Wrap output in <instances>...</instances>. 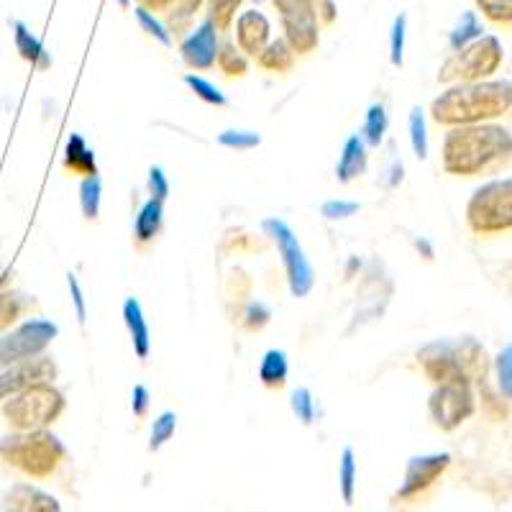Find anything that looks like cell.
Masks as SVG:
<instances>
[{
	"label": "cell",
	"instance_id": "cell-1",
	"mask_svg": "<svg viewBox=\"0 0 512 512\" xmlns=\"http://www.w3.org/2000/svg\"><path fill=\"white\" fill-rule=\"evenodd\" d=\"M512 159V134L497 123H472L448 128L441 146V167L446 175H492Z\"/></svg>",
	"mask_w": 512,
	"mask_h": 512
},
{
	"label": "cell",
	"instance_id": "cell-2",
	"mask_svg": "<svg viewBox=\"0 0 512 512\" xmlns=\"http://www.w3.org/2000/svg\"><path fill=\"white\" fill-rule=\"evenodd\" d=\"M512 111L510 80H477L448 85L431 103V118L438 126H472L489 123Z\"/></svg>",
	"mask_w": 512,
	"mask_h": 512
},
{
	"label": "cell",
	"instance_id": "cell-3",
	"mask_svg": "<svg viewBox=\"0 0 512 512\" xmlns=\"http://www.w3.org/2000/svg\"><path fill=\"white\" fill-rule=\"evenodd\" d=\"M415 359H418V367L423 369L425 379H431L433 384L484 382L489 367H492L487 349L474 336L428 341L425 346H420Z\"/></svg>",
	"mask_w": 512,
	"mask_h": 512
},
{
	"label": "cell",
	"instance_id": "cell-4",
	"mask_svg": "<svg viewBox=\"0 0 512 512\" xmlns=\"http://www.w3.org/2000/svg\"><path fill=\"white\" fill-rule=\"evenodd\" d=\"M0 456L18 472L34 479L52 477L67 456V448L47 428L39 431H16L0 441Z\"/></svg>",
	"mask_w": 512,
	"mask_h": 512
},
{
	"label": "cell",
	"instance_id": "cell-5",
	"mask_svg": "<svg viewBox=\"0 0 512 512\" xmlns=\"http://www.w3.org/2000/svg\"><path fill=\"white\" fill-rule=\"evenodd\" d=\"M466 226L477 236L512 231V177L489 180L466 203Z\"/></svg>",
	"mask_w": 512,
	"mask_h": 512
},
{
	"label": "cell",
	"instance_id": "cell-6",
	"mask_svg": "<svg viewBox=\"0 0 512 512\" xmlns=\"http://www.w3.org/2000/svg\"><path fill=\"white\" fill-rule=\"evenodd\" d=\"M67 408L62 392L52 382L34 384L3 402V418L16 431H39L52 425Z\"/></svg>",
	"mask_w": 512,
	"mask_h": 512
},
{
	"label": "cell",
	"instance_id": "cell-7",
	"mask_svg": "<svg viewBox=\"0 0 512 512\" xmlns=\"http://www.w3.org/2000/svg\"><path fill=\"white\" fill-rule=\"evenodd\" d=\"M505 49L497 36H479L477 41L466 44L464 49L454 52L438 70V82L454 85V82H477L495 77L502 67Z\"/></svg>",
	"mask_w": 512,
	"mask_h": 512
},
{
	"label": "cell",
	"instance_id": "cell-8",
	"mask_svg": "<svg viewBox=\"0 0 512 512\" xmlns=\"http://www.w3.org/2000/svg\"><path fill=\"white\" fill-rule=\"evenodd\" d=\"M262 226L264 231H267L269 239L277 244V251H280L292 297H308L315 285V272L310 259L305 256L303 246H300V241H297L295 231H292L282 218H267Z\"/></svg>",
	"mask_w": 512,
	"mask_h": 512
},
{
	"label": "cell",
	"instance_id": "cell-9",
	"mask_svg": "<svg viewBox=\"0 0 512 512\" xmlns=\"http://www.w3.org/2000/svg\"><path fill=\"white\" fill-rule=\"evenodd\" d=\"M428 413L441 431H456L461 423L477 413V395L474 384L446 382L436 384V390L428 397Z\"/></svg>",
	"mask_w": 512,
	"mask_h": 512
},
{
	"label": "cell",
	"instance_id": "cell-10",
	"mask_svg": "<svg viewBox=\"0 0 512 512\" xmlns=\"http://www.w3.org/2000/svg\"><path fill=\"white\" fill-rule=\"evenodd\" d=\"M57 333V323H52L47 318H34L21 323L16 331L6 333V336L0 338V369L11 367L16 361L44 354L49 349V344L57 338Z\"/></svg>",
	"mask_w": 512,
	"mask_h": 512
},
{
	"label": "cell",
	"instance_id": "cell-11",
	"mask_svg": "<svg viewBox=\"0 0 512 512\" xmlns=\"http://www.w3.org/2000/svg\"><path fill=\"white\" fill-rule=\"evenodd\" d=\"M277 13H280L282 31L295 54H310L318 49V8L313 0H272Z\"/></svg>",
	"mask_w": 512,
	"mask_h": 512
},
{
	"label": "cell",
	"instance_id": "cell-12",
	"mask_svg": "<svg viewBox=\"0 0 512 512\" xmlns=\"http://www.w3.org/2000/svg\"><path fill=\"white\" fill-rule=\"evenodd\" d=\"M59 374L57 364H54L52 356L39 354L31 356V359L16 361L11 367L0 369V400H8L16 392H24L34 384L54 382Z\"/></svg>",
	"mask_w": 512,
	"mask_h": 512
},
{
	"label": "cell",
	"instance_id": "cell-13",
	"mask_svg": "<svg viewBox=\"0 0 512 512\" xmlns=\"http://www.w3.org/2000/svg\"><path fill=\"white\" fill-rule=\"evenodd\" d=\"M451 464V456L448 454H425V456H413L405 469V479H402L400 489H397V500L410 502L415 497H420L425 489H431L438 482L443 472Z\"/></svg>",
	"mask_w": 512,
	"mask_h": 512
},
{
	"label": "cell",
	"instance_id": "cell-14",
	"mask_svg": "<svg viewBox=\"0 0 512 512\" xmlns=\"http://www.w3.org/2000/svg\"><path fill=\"white\" fill-rule=\"evenodd\" d=\"M390 295L392 282L379 272L377 264H372V267L367 269V274H364V280H361L359 292H356V297H359V308H356L354 326H361V323H367V320L379 318V315L384 313V308H387Z\"/></svg>",
	"mask_w": 512,
	"mask_h": 512
},
{
	"label": "cell",
	"instance_id": "cell-15",
	"mask_svg": "<svg viewBox=\"0 0 512 512\" xmlns=\"http://www.w3.org/2000/svg\"><path fill=\"white\" fill-rule=\"evenodd\" d=\"M218 49H221V41H218V29L213 26V21H208V18H205L203 24L192 31L185 41H182L180 54L190 70L203 72V70H210V67H216Z\"/></svg>",
	"mask_w": 512,
	"mask_h": 512
},
{
	"label": "cell",
	"instance_id": "cell-16",
	"mask_svg": "<svg viewBox=\"0 0 512 512\" xmlns=\"http://www.w3.org/2000/svg\"><path fill=\"white\" fill-rule=\"evenodd\" d=\"M272 41V24L262 11H244L236 21V47L246 54V57H256Z\"/></svg>",
	"mask_w": 512,
	"mask_h": 512
},
{
	"label": "cell",
	"instance_id": "cell-17",
	"mask_svg": "<svg viewBox=\"0 0 512 512\" xmlns=\"http://www.w3.org/2000/svg\"><path fill=\"white\" fill-rule=\"evenodd\" d=\"M3 512H62L59 502L44 489L31 484H16L3 497Z\"/></svg>",
	"mask_w": 512,
	"mask_h": 512
},
{
	"label": "cell",
	"instance_id": "cell-18",
	"mask_svg": "<svg viewBox=\"0 0 512 512\" xmlns=\"http://www.w3.org/2000/svg\"><path fill=\"white\" fill-rule=\"evenodd\" d=\"M123 323L128 328V336H131L136 356L141 361L149 359V354H152V331H149L144 308H141L136 297H126V303H123Z\"/></svg>",
	"mask_w": 512,
	"mask_h": 512
},
{
	"label": "cell",
	"instance_id": "cell-19",
	"mask_svg": "<svg viewBox=\"0 0 512 512\" xmlns=\"http://www.w3.org/2000/svg\"><path fill=\"white\" fill-rule=\"evenodd\" d=\"M367 164H369V154H367V144H364V139H361L359 134L349 136L344 149H341V157H338L336 180L349 185V182H354L356 177H361L364 172H367Z\"/></svg>",
	"mask_w": 512,
	"mask_h": 512
},
{
	"label": "cell",
	"instance_id": "cell-20",
	"mask_svg": "<svg viewBox=\"0 0 512 512\" xmlns=\"http://www.w3.org/2000/svg\"><path fill=\"white\" fill-rule=\"evenodd\" d=\"M64 167L70 169L72 175L90 177L98 175V162H95V152L88 146V141L80 134H72L64 146Z\"/></svg>",
	"mask_w": 512,
	"mask_h": 512
},
{
	"label": "cell",
	"instance_id": "cell-21",
	"mask_svg": "<svg viewBox=\"0 0 512 512\" xmlns=\"http://www.w3.org/2000/svg\"><path fill=\"white\" fill-rule=\"evenodd\" d=\"M164 221V203L157 198H149L139 208L134 218V239L139 244H149V241L157 239V233L162 231Z\"/></svg>",
	"mask_w": 512,
	"mask_h": 512
},
{
	"label": "cell",
	"instance_id": "cell-22",
	"mask_svg": "<svg viewBox=\"0 0 512 512\" xmlns=\"http://www.w3.org/2000/svg\"><path fill=\"white\" fill-rule=\"evenodd\" d=\"M295 59H297L295 49L287 44L285 36H282V39L269 41L267 47L256 54V62H259V67H262V70H267V72H277V75L292 72V67H295Z\"/></svg>",
	"mask_w": 512,
	"mask_h": 512
},
{
	"label": "cell",
	"instance_id": "cell-23",
	"mask_svg": "<svg viewBox=\"0 0 512 512\" xmlns=\"http://www.w3.org/2000/svg\"><path fill=\"white\" fill-rule=\"evenodd\" d=\"M13 39H16L18 54H21L26 62H31V67H36V70H49V67H52V57H49V52L44 49V44H41L21 21L13 24Z\"/></svg>",
	"mask_w": 512,
	"mask_h": 512
},
{
	"label": "cell",
	"instance_id": "cell-24",
	"mask_svg": "<svg viewBox=\"0 0 512 512\" xmlns=\"http://www.w3.org/2000/svg\"><path fill=\"white\" fill-rule=\"evenodd\" d=\"M290 377V361L287 354L280 349H269L262 356V364H259V379H262L264 387L269 390H282Z\"/></svg>",
	"mask_w": 512,
	"mask_h": 512
},
{
	"label": "cell",
	"instance_id": "cell-25",
	"mask_svg": "<svg viewBox=\"0 0 512 512\" xmlns=\"http://www.w3.org/2000/svg\"><path fill=\"white\" fill-rule=\"evenodd\" d=\"M387 126H390V121H387L384 105L382 103L369 105L367 116H364V128H361V139H364V144L372 146V149L382 144L384 134H387Z\"/></svg>",
	"mask_w": 512,
	"mask_h": 512
},
{
	"label": "cell",
	"instance_id": "cell-26",
	"mask_svg": "<svg viewBox=\"0 0 512 512\" xmlns=\"http://www.w3.org/2000/svg\"><path fill=\"white\" fill-rule=\"evenodd\" d=\"M216 64H218V70H221L226 77H244L246 72H249V59H246V54L241 52L233 41L221 44Z\"/></svg>",
	"mask_w": 512,
	"mask_h": 512
},
{
	"label": "cell",
	"instance_id": "cell-27",
	"mask_svg": "<svg viewBox=\"0 0 512 512\" xmlns=\"http://www.w3.org/2000/svg\"><path fill=\"white\" fill-rule=\"evenodd\" d=\"M100 200H103V182L98 175L82 177L80 182V208L82 216L95 221L100 216Z\"/></svg>",
	"mask_w": 512,
	"mask_h": 512
},
{
	"label": "cell",
	"instance_id": "cell-28",
	"mask_svg": "<svg viewBox=\"0 0 512 512\" xmlns=\"http://www.w3.org/2000/svg\"><path fill=\"white\" fill-rule=\"evenodd\" d=\"M482 24H479V18L474 11H466L464 16H461V21L456 24V29L451 31V36H448V47L454 49V52H459V49H464L466 44H472V41H477L479 36H482Z\"/></svg>",
	"mask_w": 512,
	"mask_h": 512
},
{
	"label": "cell",
	"instance_id": "cell-29",
	"mask_svg": "<svg viewBox=\"0 0 512 512\" xmlns=\"http://www.w3.org/2000/svg\"><path fill=\"white\" fill-rule=\"evenodd\" d=\"M29 308V297L18 295V292H0V333L8 331V328L16 323L21 315Z\"/></svg>",
	"mask_w": 512,
	"mask_h": 512
},
{
	"label": "cell",
	"instance_id": "cell-30",
	"mask_svg": "<svg viewBox=\"0 0 512 512\" xmlns=\"http://www.w3.org/2000/svg\"><path fill=\"white\" fill-rule=\"evenodd\" d=\"M408 126H410V144H413V154L423 162V159H428V131H425L423 108L415 105L413 111H410Z\"/></svg>",
	"mask_w": 512,
	"mask_h": 512
},
{
	"label": "cell",
	"instance_id": "cell-31",
	"mask_svg": "<svg viewBox=\"0 0 512 512\" xmlns=\"http://www.w3.org/2000/svg\"><path fill=\"white\" fill-rule=\"evenodd\" d=\"M185 85L192 90V93L198 95V98L203 100V103L216 105V108H223V105H228L226 95H223L221 90H218L216 85H213V82L205 80V77L192 75V72H187V75H185Z\"/></svg>",
	"mask_w": 512,
	"mask_h": 512
},
{
	"label": "cell",
	"instance_id": "cell-32",
	"mask_svg": "<svg viewBox=\"0 0 512 512\" xmlns=\"http://www.w3.org/2000/svg\"><path fill=\"white\" fill-rule=\"evenodd\" d=\"M241 3L244 0H208V21H213L218 31H228Z\"/></svg>",
	"mask_w": 512,
	"mask_h": 512
},
{
	"label": "cell",
	"instance_id": "cell-33",
	"mask_svg": "<svg viewBox=\"0 0 512 512\" xmlns=\"http://www.w3.org/2000/svg\"><path fill=\"white\" fill-rule=\"evenodd\" d=\"M134 13H136V21H139L141 31H146V34L152 36V39H157L162 47H167V49L172 47V34H169L167 26H164L162 21L154 16V11H149V8H144V6H136Z\"/></svg>",
	"mask_w": 512,
	"mask_h": 512
},
{
	"label": "cell",
	"instance_id": "cell-34",
	"mask_svg": "<svg viewBox=\"0 0 512 512\" xmlns=\"http://www.w3.org/2000/svg\"><path fill=\"white\" fill-rule=\"evenodd\" d=\"M338 482H341V495H344L346 505L354 502L356 492V461H354V448H344L341 454V469H338Z\"/></svg>",
	"mask_w": 512,
	"mask_h": 512
},
{
	"label": "cell",
	"instance_id": "cell-35",
	"mask_svg": "<svg viewBox=\"0 0 512 512\" xmlns=\"http://www.w3.org/2000/svg\"><path fill=\"white\" fill-rule=\"evenodd\" d=\"M495 377L502 397L512 400V344L500 349V354L495 356Z\"/></svg>",
	"mask_w": 512,
	"mask_h": 512
},
{
	"label": "cell",
	"instance_id": "cell-36",
	"mask_svg": "<svg viewBox=\"0 0 512 512\" xmlns=\"http://www.w3.org/2000/svg\"><path fill=\"white\" fill-rule=\"evenodd\" d=\"M175 431H177V415L172 413V410H164L152 425V441H149V448H152V451H159L169 438L175 436Z\"/></svg>",
	"mask_w": 512,
	"mask_h": 512
},
{
	"label": "cell",
	"instance_id": "cell-37",
	"mask_svg": "<svg viewBox=\"0 0 512 512\" xmlns=\"http://www.w3.org/2000/svg\"><path fill=\"white\" fill-rule=\"evenodd\" d=\"M218 144L233 149V152H249V149H256L262 144V136L254 134V131H223L218 136Z\"/></svg>",
	"mask_w": 512,
	"mask_h": 512
},
{
	"label": "cell",
	"instance_id": "cell-38",
	"mask_svg": "<svg viewBox=\"0 0 512 512\" xmlns=\"http://www.w3.org/2000/svg\"><path fill=\"white\" fill-rule=\"evenodd\" d=\"M290 405H292V413L297 415V420L303 425H310L315 420V400H313V392L308 387H297L290 397Z\"/></svg>",
	"mask_w": 512,
	"mask_h": 512
},
{
	"label": "cell",
	"instance_id": "cell-39",
	"mask_svg": "<svg viewBox=\"0 0 512 512\" xmlns=\"http://www.w3.org/2000/svg\"><path fill=\"white\" fill-rule=\"evenodd\" d=\"M405 26H408V16L400 13L390 31V62L395 67H402V57H405Z\"/></svg>",
	"mask_w": 512,
	"mask_h": 512
},
{
	"label": "cell",
	"instance_id": "cell-40",
	"mask_svg": "<svg viewBox=\"0 0 512 512\" xmlns=\"http://www.w3.org/2000/svg\"><path fill=\"white\" fill-rule=\"evenodd\" d=\"M479 11L495 24H512V0H477Z\"/></svg>",
	"mask_w": 512,
	"mask_h": 512
},
{
	"label": "cell",
	"instance_id": "cell-41",
	"mask_svg": "<svg viewBox=\"0 0 512 512\" xmlns=\"http://www.w3.org/2000/svg\"><path fill=\"white\" fill-rule=\"evenodd\" d=\"M269 320H272V310H269L264 303L254 300V303L246 305V313H244V328H246V331H251V333L262 331Z\"/></svg>",
	"mask_w": 512,
	"mask_h": 512
},
{
	"label": "cell",
	"instance_id": "cell-42",
	"mask_svg": "<svg viewBox=\"0 0 512 512\" xmlns=\"http://www.w3.org/2000/svg\"><path fill=\"white\" fill-rule=\"evenodd\" d=\"M356 213H359V203H354V200H328V203H323V216L328 221H344Z\"/></svg>",
	"mask_w": 512,
	"mask_h": 512
},
{
	"label": "cell",
	"instance_id": "cell-43",
	"mask_svg": "<svg viewBox=\"0 0 512 512\" xmlns=\"http://www.w3.org/2000/svg\"><path fill=\"white\" fill-rule=\"evenodd\" d=\"M200 3H203V0H169V6L164 13H167L172 24H180V21H187L192 13L198 11Z\"/></svg>",
	"mask_w": 512,
	"mask_h": 512
},
{
	"label": "cell",
	"instance_id": "cell-44",
	"mask_svg": "<svg viewBox=\"0 0 512 512\" xmlns=\"http://www.w3.org/2000/svg\"><path fill=\"white\" fill-rule=\"evenodd\" d=\"M67 285H70V295H72V303H75V313L77 320H80L82 326H85V320H88V303H85V295H82V287L77 282L75 274H67Z\"/></svg>",
	"mask_w": 512,
	"mask_h": 512
},
{
	"label": "cell",
	"instance_id": "cell-45",
	"mask_svg": "<svg viewBox=\"0 0 512 512\" xmlns=\"http://www.w3.org/2000/svg\"><path fill=\"white\" fill-rule=\"evenodd\" d=\"M149 192H152V198L162 200V203L169 198V180L162 167L149 169Z\"/></svg>",
	"mask_w": 512,
	"mask_h": 512
},
{
	"label": "cell",
	"instance_id": "cell-46",
	"mask_svg": "<svg viewBox=\"0 0 512 512\" xmlns=\"http://www.w3.org/2000/svg\"><path fill=\"white\" fill-rule=\"evenodd\" d=\"M149 402H152V395L146 390V384H136L134 395H131V410H134L136 418H144L146 410H149Z\"/></svg>",
	"mask_w": 512,
	"mask_h": 512
},
{
	"label": "cell",
	"instance_id": "cell-47",
	"mask_svg": "<svg viewBox=\"0 0 512 512\" xmlns=\"http://www.w3.org/2000/svg\"><path fill=\"white\" fill-rule=\"evenodd\" d=\"M318 16H323L326 24H333V18H336V6H333V0H318Z\"/></svg>",
	"mask_w": 512,
	"mask_h": 512
},
{
	"label": "cell",
	"instance_id": "cell-48",
	"mask_svg": "<svg viewBox=\"0 0 512 512\" xmlns=\"http://www.w3.org/2000/svg\"><path fill=\"white\" fill-rule=\"evenodd\" d=\"M415 249H418V254H423V259H428V262H431L433 256H436V251H433L431 241L418 239V241H415Z\"/></svg>",
	"mask_w": 512,
	"mask_h": 512
},
{
	"label": "cell",
	"instance_id": "cell-49",
	"mask_svg": "<svg viewBox=\"0 0 512 512\" xmlns=\"http://www.w3.org/2000/svg\"><path fill=\"white\" fill-rule=\"evenodd\" d=\"M139 6L149 8V11H167L169 0H139Z\"/></svg>",
	"mask_w": 512,
	"mask_h": 512
},
{
	"label": "cell",
	"instance_id": "cell-50",
	"mask_svg": "<svg viewBox=\"0 0 512 512\" xmlns=\"http://www.w3.org/2000/svg\"><path fill=\"white\" fill-rule=\"evenodd\" d=\"M356 272H361V259L359 256H351L349 262H346V280H351Z\"/></svg>",
	"mask_w": 512,
	"mask_h": 512
},
{
	"label": "cell",
	"instance_id": "cell-51",
	"mask_svg": "<svg viewBox=\"0 0 512 512\" xmlns=\"http://www.w3.org/2000/svg\"><path fill=\"white\" fill-rule=\"evenodd\" d=\"M118 6H121V8H128V6H131V0H118Z\"/></svg>",
	"mask_w": 512,
	"mask_h": 512
},
{
	"label": "cell",
	"instance_id": "cell-52",
	"mask_svg": "<svg viewBox=\"0 0 512 512\" xmlns=\"http://www.w3.org/2000/svg\"><path fill=\"white\" fill-rule=\"evenodd\" d=\"M254 3H262V0H254Z\"/></svg>",
	"mask_w": 512,
	"mask_h": 512
}]
</instances>
